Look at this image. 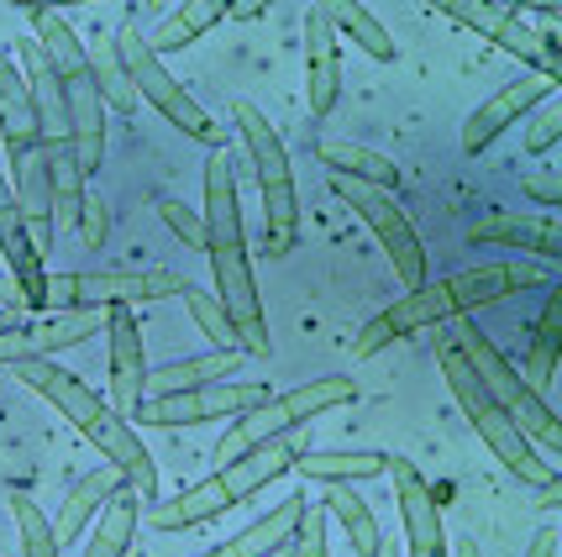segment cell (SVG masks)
<instances>
[{
	"instance_id": "cell-16",
	"label": "cell",
	"mask_w": 562,
	"mask_h": 557,
	"mask_svg": "<svg viewBox=\"0 0 562 557\" xmlns=\"http://www.w3.org/2000/svg\"><path fill=\"white\" fill-rule=\"evenodd\" d=\"M105 337H111V411L132 421L143 405V379H147V358H143V326L132 305H105Z\"/></svg>"
},
{
	"instance_id": "cell-13",
	"label": "cell",
	"mask_w": 562,
	"mask_h": 557,
	"mask_svg": "<svg viewBox=\"0 0 562 557\" xmlns=\"http://www.w3.org/2000/svg\"><path fill=\"white\" fill-rule=\"evenodd\" d=\"M305 453H311V432H300V426H294V432H279V436H269V442H258V447H247L237 463L216 468V484L232 494V505H243L258 489H269L273 479H284Z\"/></svg>"
},
{
	"instance_id": "cell-35",
	"label": "cell",
	"mask_w": 562,
	"mask_h": 557,
	"mask_svg": "<svg viewBox=\"0 0 562 557\" xmlns=\"http://www.w3.org/2000/svg\"><path fill=\"white\" fill-rule=\"evenodd\" d=\"M558 353H562V294L547 300V311L537 321V337H531V353H526V385L547 389L552 385V374H558Z\"/></svg>"
},
{
	"instance_id": "cell-12",
	"label": "cell",
	"mask_w": 562,
	"mask_h": 557,
	"mask_svg": "<svg viewBox=\"0 0 562 557\" xmlns=\"http://www.w3.org/2000/svg\"><path fill=\"white\" fill-rule=\"evenodd\" d=\"M269 400V385L258 379H221V385L179 389V394H153L137 405L132 426H205V421H237Z\"/></svg>"
},
{
	"instance_id": "cell-45",
	"label": "cell",
	"mask_w": 562,
	"mask_h": 557,
	"mask_svg": "<svg viewBox=\"0 0 562 557\" xmlns=\"http://www.w3.org/2000/svg\"><path fill=\"white\" fill-rule=\"evenodd\" d=\"M263 11H269L263 0H237V5L226 0V16H237V22H252V16H263Z\"/></svg>"
},
{
	"instance_id": "cell-22",
	"label": "cell",
	"mask_w": 562,
	"mask_h": 557,
	"mask_svg": "<svg viewBox=\"0 0 562 557\" xmlns=\"http://www.w3.org/2000/svg\"><path fill=\"white\" fill-rule=\"evenodd\" d=\"M468 243H490V247H520L537 253L541 264L562 258V221L552 216H484L468 226Z\"/></svg>"
},
{
	"instance_id": "cell-3",
	"label": "cell",
	"mask_w": 562,
	"mask_h": 557,
	"mask_svg": "<svg viewBox=\"0 0 562 557\" xmlns=\"http://www.w3.org/2000/svg\"><path fill=\"white\" fill-rule=\"evenodd\" d=\"M11 368H16V379H22L32 394H43L64 421H74V426L85 432V442H95L111 468H122L126 489H132L143 505L158 500V463L147 458L143 436L132 432V421H122V415L111 411V400H100L85 379H74L69 368H58L53 358H32V364H11Z\"/></svg>"
},
{
	"instance_id": "cell-26",
	"label": "cell",
	"mask_w": 562,
	"mask_h": 557,
	"mask_svg": "<svg viewBox=\"0 0 562 557\" xmlns=\"http://www.w3.org/2000/svg\"><path fill=\"white\" fill-rule=\"evenodd\" d=\"M0 132H5V153L22 158L37 147V111H32V90H26L22 69L0 48Z\"/></svg>"
},
{
	"instance_id": "cell-17",
	"label": "cell",
	"mask_w": 562,
	"mask_h": 557,
	"mask_svg": "<svg viewBox=\"0 0 562 557\" xmlns=\"http://www.w3.org/2000/svg\"><path fill=\"white\" fill-rule=\"evenodd\" d=\"M342 96V37L331 32L326 11L311 5L305 11V111L311 116H331V105Z\"/></svg>"
},
{
	"instance_id": "cell-29",
	"label": "cell",
	"mask_w": 562,
	"mask_h": 557,
	"mask_svg": "<svg viewBox=\"0 0 562 557\" xmlns=\"http://www.w3.org/2000/svg\"><path fill=\"white\" fill-rule=\"evenodd\" d=\"M243 364V353H211V358H190V364H164L143 379V400L153 394H179V389H200V385H221L232 379Z\"/></svg>"
},
{
	"instance_id": "cell-10",
	"label": "cell",
	"mask_w": 562,
	"mask_h": 557,
	"mask_svg": "<svg viewBox=\"0 0 562 557\" xmlns=\"http://www.w3.org/2000/svg\"><path fill=\"white\" fill-rule=\"evenodd\" d=\"M437 11L447 22L468 26V32H479V37H490L499 43L505 53H515L520 64H531L537 79L547 85H558L562 79V53H558V37L552 32H537V26L520 22V11L510 5H484V0H437Z\"/></svg>"
},
{
	"instance_id": "cell-1",
	"label": "cell",
	"mask_w": 562,
	"mask_h": 557,
	"mask_svg": "<svg viewBox=\"0 0 562 557\" xmlns=\"http://www.w3.org/2000/svg\"><path fill=\"white\" fill-rule=\"evenodd\" d=\"M205 258L216 274V305L243 342V358H269V315L258 300L252 264H247L243 194H237V169L226 147L205 158Z\"/></svg>"
},
{
	"instance_id": "cell-37",
	"label": "cell",
	"mask_w": 562,
	"mask_h": 557,
	"mask_svg": "<svg viewBox=\"0 0 562 557\" xmlns=\"http://www.w3.org/2000/svg\"><path fill=\"white\" fill-rule=\"evenodd\" d=\"M11 515H16V532H22V553L26 557H64V547L53 542V521L37 510L32 494L11 489Z\"/></svg>"
},
{
	"instance_id": "cell-40",
	"label": "cell",
	"mask_w": 562,
	"mask_h": 557,
	"mask_svg": "<svg viewBox=\"0 0 562 557\" xmlns=\"http://www.w3.org/2000/svg\"><path fill=\"white\" fill-rule=\"evenodd\" d=\"M294 557H331L326 553V510L305 505L300 510V526H294Z\"/></svg>"
},
{
	"instance_id": "cell-14",
	"label": "cell",
	"mask_w": 562,
	"mask_h": 557,
	"mask_svg": "<svg viewBox=\"0 0 562 557\" xmlns=\"http://www.w3.org/2000/svg\"><path fill=\"white\" fill-rule=\"evenodd\" d=\"M384 474L394 479V500H400V515H405V547H411V557H447L437 489L426 484V474L411 458H390Z\"/></svg>"
},
{
	"instance_id": "cell-49",
	"label": "cell",
	"mask_w": 562,
	"mask_h": 557,
	"mask_svg": "<svg viewBox=\"0 0 562 557\" xmlns=\"http://www.w3.org/2000/svg\"><path fill=\"white\" fill-rule=\"evenodd\" d=\"M269 557H294V547H279V553H269Z\"/></svg>"
},
{
	"instance_id": "cell-4",
	"label": "cell",
	"mask_w": 562,
	"mask_h": 557,
	"mask_svg": "<svg viewBox=\"0 0 562 557\" xmlns=\"http://www.w3.org/2000/svg\"><path fill=\"white\" fill-rule=\"evenodd\" d=\"M447 337L458 342V353H463L468 368L479 374V385L494 394V405L515 421V432L526 436L541 458H558V453H562V421L552 415V405L541 400L537 389L515 374L510 358H505V353H499V347H494V342L484 337L473 321H452V332H447Z\"/></svg>"
},
{
	"instance_id": "cell-43",
	"label": "cell",
	"mask_w": 562,
	"mask_h": 557,
	"mask_svg": "<svg viewBox=\"0 0 562 557\" xmlns=\"http://www.w3.org/2000/svg\"><path fill=\"white\" fill-rule=\"evenodd\" d=\"M520 190L531 194L537 205H562V174L537 169V174H526V179H520Z\"/></svg>"
},
{
	"instance_id": "cell-39",
	"label": "cell",
	"mask_w": 562,
	"mask_h": 557,
	"mask_svg": "<svg viewBox=\"0 0 562 557\" xmlns=\"http://www.w3.org/2000/svg\"><path fill=\"white\" fill-rule=\"evenodd\" d=\"M558 137H562V100H541L531 126H526V137H520V147H526L531 158H541V153L558 147Z\"/></svg>"
},
{
	"instance_id": "cell-44",
	"label": "cell",
	"mask_w": 562,
	"mask_h": 557,
	"mask_svg": "<svg viewBox=\"0 0 562 557\" xmlns=\"http://www.w3.org/2000/svg\"><path fill=\"white\" fill-rule=\"evenodd\" d=\"M526 557H558V532H552V526H541V532L531 536V547H526Z\"/></svg>"
},
{
	"instance_id": "cell-34",
	"label": "cell",
	"mask_w": 562,
	"mask_h": 557,
	"mask_svg": "<svg viewBox=\"0 0 562 557\" xmlns=\"http://www.w3.org/2000/svg\"><path fill=\"white\" fill-rule=\"evenodd\" d=\"M85 69H90L100 100H105L111 111H122V116H132V111H137V96H132V85H126L122 53H116V43H111V37H100V32H95V43L85 48Z\"/></svg>"
},
{
	"instance_id": "cell-9",
	"label": "cell",
	"mask_w": 562,
	"mask_h": 557,
	"mask_svg": "<svg viewBox=\"0 0 562 557\" xmlns=\"http://www.w3.org/2000/svg\"><path fill=\"white\" fill-rule=\"evenodd\" d=\"M190 290L173 268H95V274H48L43 311H100V305H158Z\"/></svg>"
},
{
	"instance_id": "cell-48",
	"label": "cell",
	"mask_w": 562,
	"mask_h": 557,
	"mask_svg": "<svg viewBox=\"0 0 562 557\" xmlns=\"http://www.w3.org/2000/svg\"><path fill=\"white\" fill-rule=\"evenodd\" d=\"M373 557H400V553H394V542H379V553Z\"/></svg>"
},
{
	"instance_id": "cell-50",
	"label": "cell",
	"mask_w": 562,
	"mask_h": 557,
	"mask_svg": "<svg viewBox=\"0 0 562 557\" xmlns=\"http://www.w3.org/2000/svg\"><path fill=\"white\" fill-rule=\"evenodd\" d=\"M126 557H132V553H126Z\"/></svg>"
},
{
	"instance_id": "cell-31",
	"label": "cell",
	"mask_w": 562,
	"mask_h": 557,
	"mask_svg": "<svg viewBox=\"0 0 562 557\" xmlns=\"http://www.w3.org/2000/svg\"><path fill=\"white\" fill-rule=\"evenodd\" d=\"M26 16H32V32H37V48L48 58L58 79H69V74H85V43H79V32H74L53 5H26Z\"/></svg>"
},
{
	"instance_id": "cell-7",
	"label": "cell",
	"mask_w": 562,
	"mask_h": 557,
	"mask_svg": "<svg viewBox=\"0 0 562 557\" xmlns=\"http://www.w3.org/2000/svg\"><path fill=\"white\" fill-rule=\"evenodd\" d=\"M352 400H358V385H352L347 374H326V379H311V385H300V389L269 394L258 411H247L232 421V432L221 436V447H216V468L237 463L247 447H258V442H269V436L294 432V426H305V421H316V415H326V411H342Z\"/></svg>"
},
{
	"instance_id": "cell-41",
	"label": "cell",
	"mask_w": 562,
	"mask_h": 557,
	"mask_svg": "<svg viewBox=\"0 0 562 557\" xmlns=\"http://www.w3.org/2000/svg\"><path fill=\"white\" fill-rule=\"evenodd\" d=\"M158 216L169 221V232L184 247H205V216H195L184 200H158Z\"/></svg>"
},
{
	"instance_id": "cell-2",
	"label": "cell",
	"mask_w": 562,
	"mask_h": 557,
	"mask_svg": "<svg viewBox=\"0 0 562 557\" xmlns=\"http://www.w3.org/2000/svg\"><path fill=\"white\" fill-rule=\"evenodd\" d=\"M537 285H552V264H479L463 268L452 279H437V285H420L411 290L400 305L379 311L368 321L358 342H352V358H373L394 347L411 332H426V326H447V321H463L468 311L479 305H494V300H510L520 290H537Z\"/></svg>"
},
{
	"instance_id": "cell-36",
	"label": "cell",
	"mask_w": 562,
	"mask_h": 557,
	"mask_svg": "<svg viewBox=\"0 0 562 557\" xmlns=\"http://www.w3.org/2000/svg\"><path fill=\"white\" fill-rule=\"evenodd\" d=\"M326 515H337V526L347 532V542H352V553L358 557H373L379 553V526H373V510L352 494L347 484H331V494H326Z\"/></svg>"
},
{
	"instance_id": "cell-11",
	"label": "cell",
	"mask_w": 562,
	"mask_h": 557,
	"mask_svg": "<svg viewBox=\"0 0 562 557\" xmlns=\"http://www.w3.org/2000/svg\"><path fill=\"white\" fill-rule=\"evenodd\" d=\"M331 190H337V200H347V205L373 226V237L384 243V253H390V264H394V274H400L405 294L420 290V285H426V247H420V237H416V221L394 205V194L373 190V185H363V179H342V174H331Z\"/></svg>"
},
{
	"instance_id": "cell-47",
	"label": "cell",
	"mask_w": 562,
	"mask_h": 557,
	"mask_svg": "<svg viewBox=\"0 0 562 557\" xmlns=\"http://www.w3.org/2000/svg\"><path fill=\"white\" fill-rule=\"evenodd\" d=\"M447 557H484V553H479V542H458Z\"/></svg>"
},
{
	"instance_id": "cell-28",
	"label": "cell",
	"mask_w": 562,
	"mask_h": 557,
	"mask_svg": "<svg viewBox=\"0 0 562 557\" xmlns=\"http://www.w3.org/2000/svg\"><path fill=\"white\" fill-rule=\"evenodd\" d=\"M321 11H326L331 32H337V37H352V43H358L368 58H379V64H394V58H400V48H394V37H390V26L379 22L368 5H358V0H326Z\"/></svg>"
},
{
	"instance_id": "cell-25",
	"label": "cell",
	"mask_w": 562,
	"mask_h": 557,
	"mask_svg": "<svg viewBox=\"0 0 562 557\" xmlns=\"http://www.w3.org/2000/svg\"><path fill=\"white\" fill-rule=\"evenodd\" d=\"M300 510H305V494H284L269 515H258L247 532H237L232 542H221L211 553H195V557H269L279 547L294 542V526H300Z\"/></svg>"
},
{
	"instance_id": "cell-24",
	"label": "cell",
	"mask_w": 562,
	"mask_h": 557,
	"mask_svg": "<svg viewBox=\"0 0 562 557\" xmlns=\"http://www.w3.org/2000/svg\"><path fill=\"white\" fill-rule=\"evenodd\" d=\"M232 505V494L216 484V474L205 479V484H190L179 489L173 500H153V505H143V521L153 526V532H184V526H205V521H216V515H226Z\"/></svg>"
},
{
	"instance_id": "cell-32",
	"label": "cell",
	"mask_w": 562,
	"mask_h": 557,
	"mask_svg": "<svg viewBox=\"0 0 562 557\" xmlns=\"http://www.w3.org/2000/svg\"><path fill=\"white\" fill-rule=\"evenodd\" d=\"M221 16H226V0H184V5H173L169 16L153 26V37H143V43L153 53H173L184 43H195L200 32H211Z\"/></svg>"
},
{
	"instance_id": "cell-15",
	"label": "cell",
	"mask_w": 562,
	"mask_h": 557,
	"mask_svg": "<svg viewBox=\"0 0 562 557\" xmlns=\"http://www.w3.org/2000/svg\"><path fill=\"white\" fill-rule=\"evenodd\" d=\"M100 332V311H53L32 326H5L0 332V364H32V358H58L64 347H79Z\"/></svg>"
},
{
	"instance_id": "cell-23",
	"label": "cell",
	"mask_w": 562,
	"mask_h": 557,
	"mask_svg": "<svg viewBox=\"0 0 562 557\" xmlns=\"http://www.w3.org/2000/svg\"><path fill=\"white\" fill-rule=\"evenodd\" d=\"M122 489H126V474H122V468H111V463H105V468H95V474H85V479L69 489V500L58 505L53 542H58V547H74V542L85 536V526H90V521H95L100 510L111 505Z\"/></svg>"
},
{
	"instance_id": "cell-6",
	"label": "cell",
	"mask_w": 562,
	"mask_h": 557,
	"mask_svg": "<svg viewBox=\"0 0 562 557\" xmlns=\"http://www.w3.org/2000/svg\"><path fill=\"white\" fill-rule=\"evenodd\" d=\"M237 132L252 153V174H258V194H263V247H269V258H290L300 243V194H294L290 153L252 100H237Z\"/></svg>"
},
{
	"instance_id": "cell-8",
	"label": "cell",
	"mask_w": 562,
	"mask_h": 557,
	"mask_svg": "<svg viewBox=\"0 0 562 557\" xmlns=\"http://www.w3.org/2000/svg\"><path fill=\"white\" fill-rule=\"evenodd\" d=\"M111 43H116V53H122V69H126V85H132V96H143L147 105H153V111L164 116V122L179 126L184 137L205 143L211 153H216V147H226V132H221V126L205 116V105H200V100L190 96V90H184V85H179L169 69H164V58H158V53L143 43V26L126 22L122 32L111 37Z\"/></svg>"
},
{
	"instance_id": "cell-27",
	"label": "cell",
	"mask_w": 562,
	"mask_h": 557,
	"mask_svg": "<svg viewBox=\"0 0 562 557\" xmlns=\"http://www.w3.org/2000/svg\"><path fill=\"white\" fill-rule=\"evenodd\" d=\"M316 153H321V164H326L331 174H342V179H363V185H373V190L400 185L394 158L373 153V147H358V143H347V137H321Z\"/></svg>"
},
{
	"instance_id": "cell-30",
	"label": "cell",
	"mask_w": 562,
	"mask_h": 557,
	"mask_svg": "<svg viewBox=\"0 0 562 557\" xmlns=\"http://www.w3.org/2000/svg\"><path fill=\"white\" fill-rule=\"evenodd\" d=\"M137 526H143V500H137L132 489H122V494L95 515V532L85 542V557H126Z\"/></svg>"
},
{
	"instance_id": "cell-46",
	"label": "cell",
	"mask_w": 562,
	"mask_h": 557,
	"mask_svg": "<svg viewBox=\"0 0 562 557\" xmlns=\"http://www.w3.org/2000/svg\"><path fill=\"white\" fill-rule=\"evenodd\" d=\"M537 505H541V510L562 505V479H552V484H541V489H537Z\"/></svg>"
},
{
	"instance_id": "cell-33",
	"label": "cell",
	"mask_w": 562,
	"mask_h": 557,
	"mask_svg": "<svg viewBox=\"0 0 562 557\" xmlns=\"http://www.w3.org/2000/svg\"><path fill=\"white\" fill-rule=\"evenodd\" d=\"M305 479H321V484H358V479H384V468H390V453H305V458L294 463Z\"/></svg>"
},
{
	"instance_id": "cell-19",
	"label": "cell",
	"mask_w": 562,
	"mask_h": 557,
	"mask_svg": "<svg viewBox=\"0 0 562 557\" xmlns=\"http://www.w3.org/2000/svg\"><path fill=\"white\" fill-rule=\"evenodd\" d=\"M552 90H558V85H547V79H537V74H531V79H515V85H505L499 96H490L463 122V153H484V147L505 132V126H515L526 111H537L541 96H552Z\"/></svg>"
},
{
	"instance_id": "cell-5",
	"label": "cell",
	"mask_w": 562,
	"mask_h": 557,
	"mask_svg": "<svg viewBox=\"0 0 562 557\" xmlns=\"http://www.w3.org/2000/svg\"><path fill=\"white\" fill-rule=\"evenodd\" d=\"M437 364H441V379H447V389H452V400L463 405V415L473 421V432L484 436V447H490L494 458L505 463L520 484H537V489L552 484V479H558V474H552V463L541 458L537 447L515 432V421L499 411V405H494V394L479 385V374L468 368V358L458 353V342H452V337L437 342Z\"/></svg>"
},
{
	"instance_id": "cell-42",
	"label": "cell",
	"mask_w": 562,
	"mask_h": 557,
	"mask_svg": "<svg viewBox=\"0 0 562 557\" xmlns=\"http://www.w3.org/2000/svg\"><path fill=\"white\" fill-rule=\"evenodd\" d=\"M79 237H85V247H100L111 237V211L100 194H85V205H79Z\"/></svg>"
},
{
	"instance_id": "cell-20",
	"label": "cell",
	"mask_w": 562,
	"mask_h": 557,
	"mask_svg": "<svg viewBox=\"0 0 562 557\" xmlns=\"http://www.w3.org/2000/svg\"><path fill=\"white\" fill-rule=\"evenodd\" d=\"M64 105H69V143L79 158V174L90 179L105 158V100H100L90 69L64 79Z\"/></svg>"
},
{
	"instance_id": "cell-21",
	"label": "cell",
	"mask_w": 562,
	"mask_h": 557,
	"mask_svg": "<svg viewBox=\"0 0 562 557\" xmlns=\"http://www.w3.org/2000/svg\"><path fill=\"white\" fill-rule=\"evenodd\" d=\"M11 190H16V205H22V221H26V237H32V247L48 258L53 247V185H48V153L43 147H32V153H22V158H11Z\"/></svg>"
},
{
	"instance_id": "cell-38",
	"label": "cell",
	"mask_w": 562,
	"mask_h": 557,
	"mask_svg": "<svg viewBox=\"0 0 562 557\" xmlns=\"http://www.w3.org/2000/svg\"><path fill=\"white\" fill-rule=\"evenodd\" d=\"M179 300L190 305V315H195V326L205 332V337H211V347H216V353H243V342H237V332H232V321H226V311L216 305V294H205V290H195V285H190V290L179 294Z\"/></svg>"
},
{
	"instance_id": "cell-18",
	"label": "cell",
	"mask_w": 562,
	"mask_h": 557,
	"mask_svg": "<svg viewBox=\"0 0 562 557\" xmlns=\"http://www.w3.org/2000/svg\"><path fill=\"white\" fill-rule=\"evenodd\" d=\"M0 253H5V264H11V285L22 290V305H37L43 311V285H48V258L32 247L26 237V221H22V205H16V190H11V179L0 174Z\"/></svg>"
}]
</instances>
